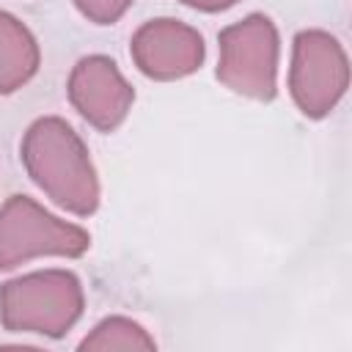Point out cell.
Returning a JSON list of instances; mask_svg holds the SVG:
<instances>
[{
  "instance_id": "6da1fadb",
  "label": "cell",
  "mask_w": 352,
  "mask_h": 352,
  "mask_svg": "<svg viewBox=\"0 0 352 352\" xmlns=\"http://www.w3.org/2000/svg\"><path fill=\"white\" fill-rule=\"evenodd\" d=\"M22 165L33 184L60 209L88 217L99 206V176L82 138L60 116L36 118L22 135Z\"/></svg>"
},
{
  "instance_id": "7a4b0ae2",
  "label": "cell",
  "mask_w": 352,
  "mask_h": 352,
  "mask_svg": "<svg viewBox=\"0 0 352 352\" xmlns=\"http://www.w3.org/2000/svg\"><path fill=\"white\" fill-rule=\"evenodd\" d=\"M82 283L69 270H36L0 286V322L8 333L60 338L82 316Z\"/></svg>"
},
{
  "instance_id": "3957f363",
  "label": "cell",
  "mask_w": 352,
  "mask_h": 352,
  "mask_svg": "<svg viewBox=\"0 0 352 352\" xmlns=\"http://www.w3.org/2000/svg\"><path fill=\"white\" fill-rule=\"evenodd\" d=\"M217 80L248 99L270 102L278 94V28L267 14H248L217 36Z\"/></svg>"
},
{
  "instance_id": "277c9868",
  "label": "cell",
  "mask_w": 352,
  "mask_h": 352,
  "mask_svg": "<svg viewBox=\"0 0 352 352\" xmlns=\"http://www.w3.org/2000/svg\"><path fill=\"white\" fill-rule=\"evenodd\" d=\"M91 248L82 226L50 214L30 195H11L0 206V270H14L38 256L80 258Z\"/></svg>"
},
{
  "instance_id": "5b68a950",
  "label": "cell",
  "mask_w": 352,
  "mask_h": 352,
  "mask_svg": "<svg viewBox=\"0 0 352 352\" xmlns=\"http://www.w3.org/2000/svg\"><path fill=\"white\" fill-rule=\"evenodd\" d=\"M349 88V60L341 41L319 28L300 30L292 44L289 94L308 118H324Z\"/></svg>"
},
{
  "instance_id": "8992f818",
  "label": "cell",
  "mask_w": 352,
  "mask_h": 352,
  "mask_svg": "<svg viewBox=\"0 0 352 352\" xmlns=\"http://www.w3.org/2000/svg\"><path fill=\"white\" fill-rule=\"evenodd\" d=\"M129 55L140 74L160 82H170L198 72L206 58V47L204 36L187 22L160 16L143 22L135 30Z\"/></svg>"
},
{
  "instance_id": "52a82bcc",
  "label": "cell",
  "mask_w": 352,
  "mask_h": 352,
  "mask_svg": "<svg viewBox=\"0 0 352 352\" xmlns=\"http://www.w3.org/2000/svg\"><path fill=\"white\" fill-rule=\"evenodd\" d=\"M72 107L99 132H113L132 110L135 88L107 55H85L74 63L66 85Z\"/></svg>"
},
{
  "instance_id": "ba28073f",
  "label": "cell",
  "mask_w": 352,
  "mask_h": 352,
  "mask_svg": "<svg viewBox=\"0 0 352 352\" xmlns=\"http://www.w3.org/2000/svg\"><path fill=\"white\" fill-rule=\"evenodd\" d=\"M41 63L38 44L25 22L0 11V94H14L28 85Z\"/></svg>"
},
{
  "instance_id": "9c48e42d",
  "label": "cell",
  "mask_w": 352,
  "mask_h": 352,
  "mask_svg": "<svg viewBox=\"0 0 352 352\" xmlns=\"http://www.w3.org/2000/svg\"><path fill=\"white\" fill-rule=\"evenodd\" d=\"M154 338L146 333L143 324H138L135 319L126 316H107L102 319L82 341L80 349H102V352H113V349H154Z\"/></svg>"
},
{
  "instance_id": "30bf717a",
  "label": "cell",
  "mask_w": 352,
  "mask_h": 352,
  "mask_svg": "<svg viewBox=\"0 0 352 352\" xmlns=\"http://www.w3.org/2000/svg\"><path fill=\"white\" fill-rule=\"evenodd\" d=\"M132 3L135 0H74L77 11L88 22H94V25H113V22H118L129 11Z\"/></svg>"
},
{
  "instance_id": "8fae6325",
  "label": "cell",
  "mask_w": 352,
  "mask_h": 352,
  "mask_svg": "<svg viewBox=\"0 0 352 352\" xmlns=\"http://www.w3.org/2000/svg\"><path fill=\"white\" fill-rule=\"evenodd\" d=\"M179 3H184V6H190V8H195V11L217 14V11H226V8L236 6L239 0H179Z\"/></svg>"
}]
</instances>
